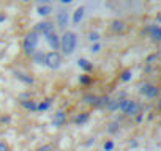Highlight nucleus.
Segmentation results:
<instances>
[{"label":"nucleus","mask_w":161,"mask_h":151,"mask_svg":"<svg viewBox=\"0 0 161 151\" xmlns=\"http://www.w3.org/2000/svg\"><path fill=\"white\" fill-rule=\"evenodd\" d=\"M158 22H159V24H161V16H159V18H158Z\"/></svg>","instance_id":"nucleus-31"},{"label":"nucleus","mask_w":161,"mask_h":151,"mask_svg":"<svg viewBox=\"0 0 161 151\" xmlns=\"http://www.w3.org/2000/svg\"><path fill=\"white\" fill-rule=\"evenodd\" d=\"M89 39H90V41H93V43H97V41L100 39V35H98L97 32H92V33L89 35Z\"/></svg>","instance_id":"nucleus-22"},{"label":"nucleus","mask_w":161,"mask_h":151,"mask_svg":"<svg viewBox=\"0 0 161 151\" xmlns=\"http://www.w3.org/2000/svg\"><path fill=\"white\" fill-rule=\"evenodd\" d=\"M76 43H77L76 35H74L73 32H65L63 36H62V50H63V54L69 55V54L74 50Z\"/></svg>","instance_id":"nucleus-1"},{"label":"nucleus","mask_w":161,"mask_h":151,"mask_svg":"<svg viewBox=\"0 0 161 151\" xmlns=\"http://www.w3.org/2000/svg\"><path fill=\"white\" fill-rule=\"evenodd\" d=\"M36 44H38V35H36L35 32L29 33V35L24 38V50H25V54H27V55L33 54Z\"/></svg>","instance_id":"nucleus-3"},{"label":"nucleus","mask_w":161,"mask_h":151,"mask_svg":"<svg viewBox=\"0 0 161 151\" xmlns=\"http://www.w3.org/2000/svg\"><path fill=\"white\" fill-rule=\"evenodd\" d=\"M84 101L89 102V104H93V102L97 101V96H93V95H87V96L84 98Z\"/></svg>","instance_id":"nucleus-23"},{"label":"nucleus","mask_w":161,"mask_h":151,"mask_svg":"<svg viewBox=\"0 0 161 151\" xmlns=\"http://www.w3.org/2000/svg\"><path fill=\"white\" fill-rule=\"evenodd\" d=\"M36 151H52V148H51V145H44V146L38 148Z\"/></svg>","instance_id":"nucleus-26"},{"label":"nucleus","mask_w":161,"mask_h":151,"mask_svg":"<svg viewBox=\"0 0 161 151\" xmlns=\"http://www.w3.org/2000/svg\"><path fill=\"white\" fill-rule=\"evenodd\" d=\"M108 102H109V98L108 96H101V98H97V101L93 102V106L103 107V106H108Z\"/></svg>","instance_id":"nucleus-14"},{"label":"nucleus","mask_w":161,"mask_h":151,"mask_svg":"<svg viewBox=\"0 0 161 151\" xmlns=\"http://www.w3.org/2000/svg\"><path fill=\"white\" fill-rule=\"evenodd\" d=\"M148 33H150L155 39L161 41V27H158V25H150V27H148Z\"/></svg>","instance_id":"nucleus-8"},{"label":"nucleus","mask_w":161,"mask_h":151,"mask_svg":"<svg viewBox=\"0 0 161 151\" xmlns=\"http://www.w3.org/2000/svg\"><path fill=\"white\" fill-rule=\"evenodd\" d=\"M57 21H58V25L60 27H66V24H68V13L66 11H62L57 16Z\"/></svg>","instance_id":"nucleus-11"},{"label":"nucleus","mask_w":161,"mask_h":151,"mask_svg":"<svg viewBox=\"0 0 161 151\" xmlns=\"http://www.w3.org/2000/svg\"><path fill=\"white\" fill-rule=\"evenodd\" d=\"M100 47H101V46H100L98 43H95V44H93V47H92V52H98V50H100Z\"/></svg>","instance_id":"nucleus-28"},{"label":"nucleus","mask_w":161,"mask_h":151,"mask_svg":"<svg viewBox=\"0 0 161 151\" xmlns=\"http://www.w3.org/2000/svg\"><path fill=\"white\" fill-rule=\"evenodd\" d=\"M77 63H79V66L82 68L84 71H92V63H90L89 60H86V58H80Z\"/></svg>","instance_id":"nucleus-13"},{"label":"nucleus","mask_w":161,"mask_h":151,"mask_svg":"<svg viewBox=\"0 0 161 151\" xmlns=\"http://www.w3.org/2000/svg\"><path fill=\"white\" fill-rule=\"evenodd\" d=\"M80 82H82V84H89V77H87V76H82V77H80Z\"/></svg>","instance_id":"nucleus-29"},{"label":"nucleus","mask_w":161,"mask_h":151,"mask_svg":"<svg viewBox=\"0 0 161 151\" xmlns=\"http://www.w3.org/2000/svg\"><path fill=\"white\" fill-rule=\"evenodd\" d=\"M87 120H89V113H80V115H77V117L74 118V121H76L77 124L84 123V121H87Z\"/></svg>","instance_id":"nucleus-16"},{"label":"nucleus","mask_w":161,"mask_h":151,"mask_svg":"<svg viewBox=\"0 0 161 151\" xmlns=\"http://www.w3.org/2000/svg\"><path fill=\"white\" fill-rule=\"evenodd\" d=\"M84 11H86L84 7H79V8L74 11V14H73V22H74V24L80 22V19H82V16H84Z\"/></svg>","instance_id":"nucleus-10"},{"label":"nucleus","mask_w":161,"mask_h":151,"mask_svg":"<svg viewBox=\"0 0 161 151\" xmlns=\"http://www.w3.org/2000/svg\"><path fill=\"white\" fill-rule=\"evenodd\" d=\"M52 32H54V27H52L51 22H40V24H36V27H35V33H36V35H38V33L49 35V33H52Z\"/></svg>","instance_id":"nucleus-5"},{"label":"nucleus","mask_w":161,"mask_h":151,"mask_svg":"<svg viewBox=\"0 0 161 151\" xmlns=\"http://www.w3.org/2000/svg\"><path fill=\"white\" fill-rule=\"evenodd\" d=\"M63 121H65V113L63 112H57L55 113V118H54V126H62L63 124Z\"/></svg>","instance_id":"nucleus-12"},{"label":"nucleus","mask_w":161,"mask_h":151,"mask_svg":"<svg viewBox=\"0 0 161 151\" xmlns=\"http://www.w3.org/2000/svg\"><path fill=\"white\" fill-rule=\"evenodd\" d=\"M22 106L25 109H29V110H36V104L32 102V101H22Z\"/></svg>","instance_id":"nucleus-17"},{"label":"nucleus","mask_w":161,"mask_h":151,"mask_svg":"<svg viewBox=\"0 0 161 151\" xmlns=\"http://www.w3.org/2000/svg\"><path fill=\"white\" fill-rule=\"evenodd\" d=\"M158 107H159V109H161V101H159V102H158Z\"/></svg>","instance_id":"nucleus-32"},{"label":"nucleus","mask_w":161,"mask_h":151,"mask_svg":"<svg viewBox=\"0 0 161 151\" xmlns=\"http://www.w3.org/2000/svg\"><path fill=\"white\" fill-rule=\"evenodd\" d=\"M19 79H22V81H25L27 84H32V82H33V79H32V77H27V76H25V74H19Z\"/></svg>","instance_id":"nucleus-24"},{"label":"nucleus","mask_w":161,"mask_h":151,"mask_svg":"<svg viewBox=\"0 0 161 151\" xmlns=\"http://www.w3.org/2000/svg\"><path fill=\"white\" fill-rule=\"evenodd\" d=\"M22 2H29V0H22Z\"/></svg>","instance_id":"nucleus-33"},{"label":"nucleus","mask_w":161,"mask_h":151,"mask_svg":"<svg viewBox=\"0 0 161 151\" xmlns=\"http://www.w3.org/2000/svg\"><path fill=\"white\" fill-rule=\"evenodd\" d=\"M112 149H114V142L112 140H108L104 143V151H112Z\"/></svg>","instance_id":"nucleus-21"},{"label":"nucleus","mask_w":161,"mask_h":151,"mask_svg":"<svg viewBox=\"0 0 161 151\" xmlns=\"http://www.w3.org/2000/svg\"><path fill=\"white\" fill-rule=\"evenodd\" d=\"M44 65L51 69H57L62 65V57L58 52H49L44 55Z\"/></svg>","instance_id":"nucleus-2"},{"label":"nucleus","mask_w":161,"mask_h":151,"mask_svg":"<svg viewBox=\"0 0 161 151\" xmlns=\"http://www.w3.org/2000/svg\"><path fill=\"white\" fill-rule=\"evenodd\" d=\"M51 11H52L51 5H43V7H40V8H38V13H40L41 16H47Z\"/></svg>","instance_id":"nucleus-15"},{"label":"nucleus","mask_w":161,"mask_h":151,"mask_svg":"<svg viewBox=\"0 0 161 151\" xmlns=\"http://www.w3.org/2000/svg\"><path fill=\"white\" fill-rule=\"evenodd\" d=\"M109 110H115V109H119V101H111L109 99V102H108V106H106Z\"/></svg>","instance_id":"nucleus-19"},{"label":"nucleus","mask_w":161,"mask_h":151,"mask_svg":"<svg viewBox=\"0 0 161 151\" xmlns=\"http://www.w3.org/2000/svg\"><path fill=\"white\" fill-rule=\"evenodd\" d=\"M119 109H122L126 115H136L139 112V106L134 101H130V99H120L119 101Z\"/></svg>","instance_id":"nucleus-4"},{"label":"nucleus","mask_w":161,"mask_h":151,"mask_svg":"<svg viewBox=\"0 0 161 151\" xmlns=\"http://www.w3.org/2000/svg\"><path fill=\"white\" fill-rule=\"evenodd\" d=\"M141 93L145 95L147 98H156V95H158V88L153 87V85H150V84H144V85L141 87Z\"/></svg>","instance_id":"nucleus-6"},{"label":"nucleus","mask_w":161,"mask_h":151,"mask_svg":"<svg viewBox=\"0 0 161 151\" xmlns=\"http://www.w3.org/2000/svg\"><path fill=\"white\" fill-rule=\"evenodd\" d=\"M52 151H58V149H52Z\"/></svg>","instance_id":"nucleus-34"},{"label":"nucleus","mask_w":161,"mask_h":151,"mask_svg":"<svg viewBox=\"0 0 161 151\" xmlns=\"http://www.w3.org/2000/svg\"><path fill=\"white\" fill-rule=\"evenodd\" d=\"M0 151H8V146L3 142H0Z\"/></svg>","instance_id":"nucleus-27"},{"label":"nucleus","mask_w":161,"mask_h":151,"mask_svg":"<svg viewBox=\"0 0 161 151\" xmlns=\"http://www.w3.org/2000/svg\"><path fill=\"white\" fill-rule=\"evenodd\" d=\"M131 79V71H123V74H122V81L123 82H128Z\"/></svg>","instance_id":"nucleus-20"},{"label":"nucleus","mask_w":161,"mask_h":151,"mask_svg":"<svg viewBox=\"0 0 161 151\" xmlns=\"http://www.w3.org/2000/svg\"><path fill=\"white\" fill-rule=\"evenodd\" d=\"M46 41H47V44L51 46V47H54V49H57L58 46H60V39H58V36L52 32V33H49V35H46Z\"/></svg>","instance_id":"nucleus-7"},{"label":"nucleus","mask_w":161,"mask_h":151,"mask_svg":"<svg viewBox=\"0 0 161 151\" xmlns=\"http://www.w3.org/2000/svg\"><path fill=\"white\" fill-rule=\"evenodd\" d=\"M111 29H112V32H115V33H122V32L125 30V24H123L122 21H112Z\"/></svg>","instance_id":"nucleus-9"},{"label":"nucleus","mask_w":161,"mask_h":151,"mask_svg":"<svg viewBox=\"0 0 161 151\" xmlns=\"http://www.w3.org/2000/svg\"><path fill=\"white\" fill-rule=\"evenodd\" d=\"M49 106H51V99H44V102H41L40 106H36V109L38 110H46Z\"/></svg>","instance_id":"nucleus-18"},{"label":"nucleus","mask_w":161,"mask_h":151,"mask_svg":"<svg viewBox=\"0 0 161 151\" xmlns=\"http://www.w3.org/2000/svg\"><path fill=\"white\" fill-rule=\"evenodd\" d=\"M62 3H71V0H60Z\"/></svg>","instance_id":"nucleus-30"},{"label":"nucleus","mask_w":161,"mask_h":151,"mask_svg":"<svg viewBox=\"0 0 161 151\" xmlns=\"http://www.w3.org/2000/svg\"><path fill=\"white\" fill-rule=\"evenodd\" d=\"M108 131H109V132H115V131H117V123H112V124H109Z\"/></svg>","instance_id":"nucleus-25"}]
</instances>
